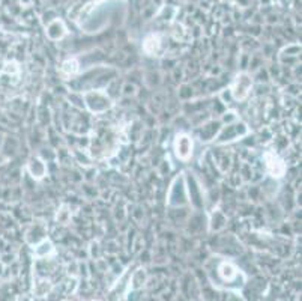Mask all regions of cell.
Returning a JSON list of instances; mask_svg holds the SVG:
<instances>
[{"mask_svg":"<svg viewBox=\"0 0 302 301\" xmlns=\"http://www.w3.org/2000/svg\"><path fill=\"white\" fill-rule=\"evenodd\" d=\"M83 99H85V104L89 107L90 112H95V113H103V112H107L108 109H111L113 106V101L108 98L107 93L101 92V91H90V92H86L83 95Z\"/></svg>","mask_w":302,"mask_h":301,"instance_id":"cell-1","label":"cell"},{"mask_svg":"<svg viewBox=\"0 0 302 301\" xmlns=\"http://www.w3.org/2000/svg\"><path fill=\"white\" fill-rule=\"evenodd\" d=\"M251 89H253V78L247 72H240L236 75L235 85L229 91H230L233 99H236V101H242V99H245L250 95Z\"/></svg>","mask_w":302,"mask_h":301,"instance_id":"cell-2","label":"cell"},{"mask_svg":"<svg viewBox=\"0 0 302 301\" xmlns=\"http://www.w3.org/2000/svg\"><path fill=\"white\" fill-rule=\"evenodd\" d=\"M193 139L187 133H179L174 140V154L180 162H188L193 155Z\"/></svg>","mask_w":302,"mask_h":301,"instance_id":"cell-3","label":"cell"},{"mask_svg":"<svg viewBox=\"0 0 302 301\" xmlns=\"http://www.w3.org/2000/svg\"><path fill=\"white\" fill-rule=\"evenodd\" d=\"M247 133H248V128L245 124L235 122V124L224 127L223 130H219V136L216 139V142L218 143H229V142H232V140H235L236 137L245 136Z\"/></svg>","mask_w":302,"mask_h":301,"instance_id":"cell-4","label":"cell"},{"mask_svg":"<svg viewBox=\"0 0 302 301\" xmlns=\"http://www.w3.org/2000/svg\"><path fill=\"white\" fill-rule=\"evenodd\" d=\"M187 204V193H185V187H184V181L182 178H177L174 183H173V187H172V191H170V197H169V205L170 207H182Z\"/></svg>","mask_w":302,"mask_h":301,"instance_id":"cell-5","label":"cell"},{"mask_svg":"<svg viewBox=\"0 0 302 301\" xmlns=\"http://www.w3.org/2000/svg\"><path fill=\"white\" fill-rule=\"evenodd\" d=\"M221 130V122L219 120H208V122H205L203 125L198 127V139L201 140L203 143L206 142H211V140L215 139L216 133H219Z\"/></svg>","mask_w":302,"mask_h":301,"instance_id":"cell-6","label":"cell"},{"mask_svg":"<svg viewBox=\"0 0 302 301\" xmlns=\"http://www.w3.org/2000/svg\"><path fill=\"white\" fill-rule=\"evenodd\" d=\"M190 200H191V205L194 207V209L195 211H201L203 209V207H205V199H203V194L200 193V190H201V187H200V184H198V181L194 178V176H191V181H190Z\"/></svg>","mask_w":302,"mask_h":301,"instance_id":"cell-7","label":"cell"},{"mask_svg":"<svg viewBox=\"0 0 302 301\" xmlns=\"http://www.w3.org/2000/svg\"><path fill=\"white\" fill-rule=\"evenodd\" d=\"M27 170L30 173V176L33 179H43L45 176V162L43 158H39V157H32L29 160V164H27Z\"/></svg>","mask_w":302,"mask_h":301,"instance_id":"cell-8","label":"cell"},{"mask_svg":"<svg viewBox=\"0 0 302 301\" xmlns=\"http://www.w3.org/2000/svg\"><path fill=\"white\" fill-rule=\"evenodd\" d=\"M226 225H227V217L223 212H221L219 209L214 211V214H212V217L209 220V229L212 232H218L221 229H224Z\"/></svg>","mask_w":302,"mask_h":301,"instance_id":"cell-9","label":"cell"},{"mask_svg":"<svg viewBox=\"0 0 302 301\" xmlns=\"http://www.w3.org/2000/svg\"><path fill=\"white\" fill-rule=\"evenodd\" d=\"M200 222H203V215H201V214H195L194 217H191L188 220V231L191 233L201 232V229H203V225H200Z\"/></svg>","mask_w":302,"mask_h":301,"instance_id":"cell-10","label":"cell"},{"mask_svg":"<svg viewBox=\"0 0 302 301\" xmlns=\"http://www.w3.org/2000/svg\"><path fill=\"white\" fill-rule=\"evenodd\" d=\"M145 82L149 88H155L161 83V75L158 71H151L146 74V78H145Z\"/></svg>","mask_w":302,"mask_h":301,"instance_id":"cell-11","label":"cell"},{"mask_svg":"<svg viewBox=\"0 0 302 301\" xmlns=\"http://www.w3.org/2000/svg\"><path fill=\"white\" fill-rule=\"evenodd\" d=\"M120 93L124 96H135L137 95V86L134 83L127 82L122 88H120Z\"/></svg>","mask_w":302,"mask_h":301,"instance_id":"cell-12","label":"cell"},{"mask_svg":"<svg viewBox=\"0 0 302 301\" xmlns=\"http://www.w3.org/2000/svg\"><path fill=\"white\" fill-rule=\"evenodd\" d=\"M0 148H2V136H0Z\"/></svg>","mask_w":302,"mask_h":301,"instance_id":"cell-13","label":"cell"}]
</instances>
